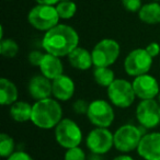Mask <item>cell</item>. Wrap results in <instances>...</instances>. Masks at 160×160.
Segmentation results:
<instances>
[{
  "label": "cell",
  "instance_id": "obj_1",
  "mask_svg": "<svg viewBox=\"0 0 160 160\" xmlns=\"http://www.w3.org/2000/svg\"><path fill=\"white\" fill-rule=\"evenodd\" d=\"M42 46L46 53L60 58L67 57L79 46V34L70 25L59 23L44 34Z\"/></svg>",
  "mask_w": 160,
  "mask_h": 160
},
{
  "label": "cell",
  "instance_id": "obj_2",
  "mask_svg": "<svg viewBox=\"0 0 160 160\" xmlns=\"http://www.w3.org/2000/svg\"><path fill=\"white\" fill-rule=\"evenodd\" d=\"M32 110L31 122L41 129L55 128L62 120V109L59 101L53 98L35 101Z\"/></svg>",
  "mask_w": 160,
  "mask_h": 160
},
{
  "label": "cell",
  "instance_id": "obj_3",
  "mask_svg": "<svg viewBox=\"0 0 160 160\" xmlns=\"http://www.w3.org/2000/svg\"><path fill=\"white\" fill-rule=\"evenodd\" d=\"M59 14L56 6L36 5L28 13V21L35 30L46 33L59 24Z\"/></svg>",
  "mask_w": 160,
  "mask_h": 160
},
{
  "label": "cell",
  "instance_id": "obj_4",
  "mask_svg": "<svg viewBox=\"0 0 160 160\" xmlns=\"http://www.w3.org/2000/svg\"><path fill=\"white\" fill-rule=\"evenodd\" d=\"M107 93L110 103L118 109H127L136 99L133 83L122 78L114 80L110 87L107 88Z\"/></svg>",
  "mask_w": 160,
  "mask_h": 160
},
{
  "label": "cell",
  "instance_id": "obj_5",
  "mask_svg": "<svg viewBox=\"0 0 160 160\" xmlns=\"http://www.w3.org/2000/svg\"><path fill=\"white\" fill-rule=\"evenodd\" d=\"M54 134L57 144L65 149L78 147L82 142V131L71 118H62L55 127Z\"/></svg>",
  "mask_w": 160,
  "mask_h": 160
},
{
  "label": "cell",
  "instance_id": "obj_6",
  "mask_svg": "<svg viewBox=\"0 0 160 160\" xmlns=\"http://www.w3.org/2000/svg\"><path fill=\"white\" fill-rule=\"evenodd\" d=\"M121 46L113 38L99 41L91 51L94 67H111L120 57Z\"/></svg>",
  "mask_w": 160,
  "mask_h": 160
},
{
  "label": "cell",
  "instance_id": "obj_7",
  "mask_svg": "<svg viewBox=\"0 0 160 160\" xmlns=\"http://www.w3.org/2000/svg\"><path fill=\"white\" fill-rule=\"evenodd\" d=\"M142 135L139 127L133 124H124L114 132V147L122 153L136 150Z\"/></svg>",
  "mask_w": 160,
  "mask_h": 160
},
{
  "label": "cell",
  "instance_id": "obj_8",
  "mask_svg": "<svg viewBox=\"0 0 160 160\" xmlns=\"http://www.w3.org/2000/svg\"><path fill=\"white\" fill-rule=\"evenodd\" d=\"M86 115L93 126L109 128L114 122L115 112L111 103L103 99H97L89 103Z\"/></svg>",
  "mask_w": 160,
  "mask_h": 160
},
{
  "label": "cell",
  "instance_id": "obj_9",
  "mask_svg": "<svg viewBox=\"0 0 160 160\" xmlns=\"http://www.w3.org/2000/svg\"><path fill=\"white\" fill-rule=\"evenodd\" d=\"M153 58L145 48H135L126 55L124 59V70L131 77L148 73L152 67Z\"/></svg>",
  "mask_w": 160,
  "mask_h": 160
},
{
  "label": "cell",
  "instance_id": "obj_10",
  "mask_svg": "<svg viewBox=\"0 0 160 160\" xmlns=\"http://www.w3.org/2000/svg\"><path fill=\"white\" fill-rule=\"evenodd\" d=\"M86 146L93 155H105L114 146V134L109 128L96 127L88 134Z\"/></svg>",
  "mask_w": 160,
  "mask_h": 160
},
{
  "label": "cell",
  "instance_id": "obj_11",
  "mask_svg": "<svg viewBox=\"0 0 160 160\" xmlns=\"http://www.w3.org/2000/svg\"><path fill=\"white\" fill-rule=\"evenodd\" d=\"M136 120L142 127L151 129L160 124V105L158 101L140 100L136 107Z\"/></svg>",
  "mask_w": 160,
  "mask_h": 160
},
{
  "label": "cell",
  "instance_id": "obj_12",
  "mask_svg": "<svg viewBox=\"0 0 160 160\" xmlns=\"http://www.w3.org/2000/svg\"><path fill=\"white\" fill-rule=\"evenodd\" d=\"M136 98L139 100H152L158 97L160 86L158 80L149 73L135 77L132 81Z\"/></svg>",
  "mask_w": 160,
  "mask_h": 160
},
{
  "label": "cell",
  "instance_id": "obj_13",
  "mask_svg": "<svg viewBox=\"0 0 160 160\" xmlns=\"http://www.w3.org/2000/svg\"><path fill=\"white\" fill-rule=\"evenodd\" d=\"M136 151L144 160H160L159 132H151L142 135Z\"/></svg>",
  "mask_w": 160,
  "mask_h": 160
},
{
  "label": "cell",
  "instance_id": "obj_14",
  "mask_svg": "<svg viewBox=\"0 0 160 160\" xmlns=\"http://www.w3.org/2000/svg\"><path fill=\"white\" fill-rule=\"evenodd\" d=\"M28 91L30 97L35 101L51 98V96H53L52 80L44 77L43 75L33 76L28 85Z\"/></svg>",
  "mask_w": 160,
  "mask_h": 160
},
{
  "label": "cell",
  "instance_id": "obj_15",
  "mask_svg": "<svg viewBox=\"0 0 160 160\" xmlns=\"http://www.w3.org/2000/svg\"><path fill=\"white\" fill-rule=\"evenodd\" d=\"M52 86H53V97L57 101L66 102L70 100L75 94L76 85L73 80L64 73L52 80Z\"/></svg>",
  "mask_w": 160,
  "mask_h": 160
},
{
  "label": "cell",
  "instance_id": "obj_16",
  "mask_svg": "<svg viewBox=\"0 0 160 160\" xmlns=\"http://www.w3.org/2000/svg\"><path fill=\"white\" fill-rule=\"evenodd\" d=\"M38 68H40L41 75L48 78L49 80H54L64 73V65L60 60V57L48 53L44 54V57Z\"/></svg>",
  "mask_w": 160,
  "mask_h": 160
},
{
  "label": "cell",
  "instance_id": "obj_17",
  "mask_svg": "<svg viewBox=\"0 0 160 160\" xmlns=\"http://www.w3.org/2000/svg\"><path fill=\"white\" fill-rule=\"evenodd\" d=\"M68 62L70 66L78 70H88L93 66V60H92V54L88 49L83 47H76L68 56Z\"/></svg>",
  "mask_w": 160,
  "mask_h": 160
},
{
  "label": "cell",
  "instance_id": "obj_18",
  "mask_svg": "<svg viewBox=\"0 0 160 160\" xmlns=\"http://www.w3.org/2000/svg\"><path fill=\"white\" fill-rule=\"evenodd\" d=\"M19 91L17 86L7 78L0 79V103L1 105H12L18 101Z\"/></svg>",
  "mask_w": 160,
  "mask_h": 160
},
{
  "label": "cell",
  "instance_id": "obj_19",
  "mask_svg": "<svg viewBox=\"0 0 160 160\" xmlns=\"http://www.w3.org/2000/svg\"><path fill=\"white\" fill-rule=\"evenodd\" d=\"M138 18L142 22L149 25L160 23V3L156 1L145 3L137 12Z\"/></svg>",
  "mask_w": 160,
  "mask_h": 160
},
{
  "label": "cell",
  "instance_id": "obj_20",
  "mask_svg": "<svg viewBox=\"0 0 160 160\" xmlns=\"http://www.w3.org/2000/svg\"><path fill=\"white\" fill-rule=\"evenodd\" d=\"M32 110L33 105L25 101H17L12 105H10L9 114L13 121L18 123H24L31 121Z\"/></svg>",
  "mask_w": 160,
  "mask_h": 160
},
{
  "label": "cell",
  "instance_id": "obj_21",
  "mask_svg": "<svg viewBox=\"0 0 160 160\" xmlns=\"http://www.w3.org/2000/svg\"><path fill=\"white\" fill-rule=\"evenodd\" d=\"M93 79L100 87L109 88L115 78V73L110 67H94Z\"/></svg>",
  "mask_w": 160,
  "mask_h": 160
},
{
  "label": "cell",
  "instance_id": "obj_22",
  "mask_svg": "<svg viewBox=\"0 0 160 160\" xmlns=\"http://www.w3.org/2000/svg\"><path fill=\"white\" fill-rule=\"evenodd\" d=\"M56 9L59 14V18L62 20H69L73 18L77 12V5L70 0H62L56 5Z\"/></svg>",
  "mask_w": 160,
  "mask_h": 160
},
{
  "label": "cell",
  "instance_id": "obj_23",
  "mask_svg": "<svg viewBox=\"0 0 160 160\" xmlns=\"http://www.w3.org/2000/svg\"><path fill=\"white\" fill-rule=\"evenodd\" d=\"M16 142L10 135L6 133L0 134V156L2 158H8L14 152Z\"/></svg>",
  "mask_w": 160,
  "mask_h": 160
},
{
  "label": "cell",
  "instance_id": "obj_24",
  "mask_svg": "<svg viewBox=\"0 0 160 160\" xmlns=\"http://www.w3.org/2000/svg\"><path fill=\"white\" fill-rule=\"evenodd\" d=\"M19 52V45L12 38H5L0 41V54L6 58H13Z\"/></svg>",
  "mask_w": 160,
  "mask_h": 160
},
{
  "label": "cell",
  "instance_id": "obj_25",
  "mask_svg": "<svg viewBox=\"0 0 160 160\" xmlns=\"http://www.w3.org/2000/svg\"><path fill=\"white\" fill-rule=\"evenodd\" d=\"M64 160H87V156H86L83 149H81L78 146L70 149H66Z\"/></svg>",
  "mask_w": 160,
  "mask_h": 160
},
{
  "label": "cell",
  "instance_id": "obj_26",
  "mask_svg": "<svg viewBox=\"0 0 160 160\" xmlns=\"http://www.w3.org/2000/svg\"><path fill=\"white\" fill-rule=\"evenodd\" d=\"M124 9L128 12H138L142 7V0H121Z\"/></svg>",
  "mask_w": 160,
  "mask_h": 160
},
{
  "label": "cell",
  "instance_id": "obj_27",
  "mask_svg": "<svg viewBox=\"0 0 160 160\" xmlns=\"http://www.w3.org/2000/svg\"><path fill=\"white\" fill-rule=\"evenodd\" d=\"M88 108H89V103L83 99H78L72 104V110L76 114H87Z\"/></svg>",
  "mask_w": 160,
  "mask_h": 160
},
{
  "label": "cell",
  "instance_id": "obj_28",
  "mask_svg": "<svg viewBox=\"0 0 160 160\" xmlns=\"http://www.w3.org/2000/svg\"><path fill=\"white\" fill-rule=\"evenodd\" d=\"M43 57H44V54L40 51H32L30 52L29 56H28V59H29V62L32 65V66L35 67H40V64L42 62Z\"/></svg>",
  "mask_w": 160,
  "mask_h": 160
},
{
  "label": "cell",
  "instance_id": "obj_29",
  "mask_svg": "<svg viewBox=\"0 0 160 160\" xmlns=\"http://www.w3.org/2000/svg\"><path fill=\"white\" fill-rule=\"evenodd\" d=\"M7 160H34V159L29 153L25 152V151L18 150V151H14L10 157H8Z\"/></svg>",
  "mask_w": 160,
  "mask_h": 160
},
{
  "label": "cell",
  "instance_id": "obj_30",
  "mask_svg": "<svg viewBox=\"0 0 160 160\" xmlns=\"http://www.w3.org/2000/svg\"><path fill=\"white\" fill-rule=\"evenodd\" d=\"M145 49L147 51V53L151 56L152 58L157 57L160 54V45L157 42H151L149 44H147V46L145 47Z\"/></svg>",
  "mask_w": 160,
  "mask_h": 160
},
{
  "label": "cell",
  "instance_id": "obj_31",
  "mask_svg": "<svg viewBox=\"0 0 160 160\" xmlns=\"http://www.w3.org/2000/svg\"><path fill=\"white\" fill-rule=\"evenodd\" d=\"M38 5H45V6H56L62 0H34Z\"/></svg>",
  "mask_w": 160,
  "mask_h": 160
},
{
  "label": "cell",
  "instance_id": "obj_32",
  "mask_svg": "<svg viewBox=\"0 0 160 160\" xmlns=\"http://www.w3.org/2000/svg\"><path fill=\"white\" fill-rule=\"evenodd\" d=\"M112 160H135V159H134L133 157H131V156L126 155V153H123V155L118 156V157H115Z\"/></svg>",
  "mask_w": 160,
  "mask_h": 160
},
{
  "label": "cell",
  "instance_id": "obj_33",
  "mask_svg": "<svg viewBox=\"0 0 160 160\" xmlns=\"http://www.w3.org/2000/svg\"><path fill=\"white\" fill-rule=\"evenodd\" d=\"M158 102L160 103V92H159V94H158Z\"/></svg>",
  "mask_w": 160,
  "mask_h": 160
},
{
  "label": "cell",
  "instance_id": "obj_34",
  "mask_svg": "<svg viewBox=\"0 0 160 160\" xmlns=\"http://www.w3.org/2000/svg\"><path fill=\"white\" fill-rule=\"evenodd\" d=\"M152 1H156V2H159L160 0H152Z\"/></svg>",
  "mask_w": 160,
  "mask_h": 160
}]
</instances>
